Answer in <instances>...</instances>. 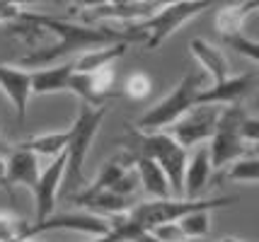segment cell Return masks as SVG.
<instances>
[{"instance_id": "19", "label": "cell", "mask_w": 259, "mask_h": 242, "mask_svg": "<svg viewBox=\"0 0 259 242\" xmlns=\"http://www.w3.org/2000/svg\"><path fill=\"white\" fill-rule=\"evenodd\" d=\"M128 44H109V46H100V49H90V51H82L78 58H73L75 63V73H92L97 68L104 66H112L119 56H124Z\"/></svg>"}, {"instance_id": "30", "label": "cell", "mask_w": 259, "mask_h": 242, "mask_svg": "<svg viewBox=\"0 0 259 242\" xmlns=\"http://www.w3.org/2000/svg\"><path fill=\"white\" fill-rule=\"evenodd\" d=\"M0 184L5 186V155H0Z\"/></svg>"}, {"instance_id": "10", "label": "cell", "mask_w": 259, "mask_h": 242, "mask_svg": "<svg viewBox=\"0 0 259 242\" xmlns=\"http://www.w3.org/2000/svg\"><path fill=\"white\" fill-rule=\"evenodd\" d=\"M114 82H116V70L112 66L97 68L92 73H73L68 92H75L80 97V104L88 107H104L107 94L112 92Z\"/></svg>"}, {"instance_id": "21", "label": "cell", "mask_w": 259, "mask_h": 242, "mask_svg": "<svg viewBox=\"0 0 259 242\" xmlns=\"http://www.w3.org/2000/svg\"><path fill=\"white\" fill-rule=\"evenodd\" d=\"M22 150H29L32 155H46V158H58L66 153V146H68V131H54V133H41L36 138H29V140H22L17 143Z\"/></svg>"}, {"instance_id": "7", "label": "cell", "mask_w": 259, "mask_h": 242, "mask_svg": "<svg viewBox=\"0 0 259 242\" xmlns=\"http://www.w3.org/2000/svg\"><path fill=\"white\" fill-rule=\"evenodd\" d=\"M221 109L223 107L196 104L192 112H187L177 124L165 128V133L184 150L194 148V146L199 148L206 140H211V136H213V131H215V124H218V116H221Z\"/></svg>"}, {"instance_id": "23", "label": "cell", "mask_w": 259, "mask_h": 242, "mask_svg": "<svg viewBox=\"0 0 259 242\" xmlns=\"http://www.w3.org/2000/svg\"><path fill=\"white\" fill-rule=\"evenodd\" d=\"M182 235L187 240H201L211 232V211H196V213H189L182 220H177Z\"/></svg>"}, {"instance_id": "8", "label": "cell", "mask_w": 259, "mask_h": 242, "mask_svg": "<svg viewBox=\"0 0 259 242\" xmlns=\"http://www.w3.org/2000/svg\"><path fill=\"white\" fill-rule=\"evenodd\" d=\"M49 230H73V232H85V235H92V237H102L112 230L109 220L102 218V216H95V213H73V211H66V213H51L49 218L39 220L34 225H27V232H24V240H29L39 232H49Z\"/></svg>"}, {"instance_id": "15", "label": "cell", "mask_w": 259, "mask_h": 242, "mask_svg": "<svg viewBox=\"0 0 259 242\" xmlns=\"http://www.w3.org/2000/svg\"><path fill=\"white\" fill-rule=\"evenodd\" d=\"M211 174H213V167H211V158H208V146H199L196 153L187 160V167H184L182 196L199 199V194L211 182Z\"/></svg>"}, {"instance_id": "25", "label": "cell", "mask_w": 259, "mask_h": 242, "mask_svg": "<svg viewBox=\"0 0 259 242\" xmlns=\"http://www.w3.org/2000/svg\"><path fill=\"white\" fill-rule=\"evenodd\" d=\"M124 90L131 100H146L148 94L153 92V80H150L148 73H131Z\"/></svg>"}, {"instance_id": "11", "label": "cell", "mask_w": 259, "mask_h": 242, "mask_svg": "<svg viewBox=\"0 0 259 242\" xmlns=\"http://www.w3.org/2000/svg\"><path fill=\"white\" fill-rule=\"evenodd\" d=\"M0 90L12 104V109L17 114V124L22 126L27 107H29V97H32V70L12 66V63H0Z\"/></svg>"}, {"instance_id": "1", "label": "cell", "mask_w": 259, "mask_h": 242, "mask_svg": "<svg viewBox=\"0 0 259 242\" xmlns=\"http://www.w3.org/2000/svg\"><path fill=\"white\" fill-rule=\"evenodd\" d=\"M211 80L203 75L201 70H187L184 78L177 82L175 90H169L158 104H153L146 114L136 121V131L143 133H155V131H165L167 126L177 124L187 112H192L196 107V97L201 90H206Z\"/></svg>"}, {"instance_id": "5", "label": "cell", "mask_w": 259, "mask_h": 242, "mask_svg": "<svg viewBox=\"0 0 259 242\" xmlns=\"http://www.w3.org/2000/svg\"><path fill=\"white\" fill-rule=\"evenodd\" d=\"M107 116V104L104 107H88L80 104L78 116L70 124L68 131V146H66V177L70 184H78L82 179V167L88 160V150H90L92 140L100 131L102 121Z\"/></svg>"}, {"instance_id": "16", "label": "cell", "mask_w": 259, "mask_h": 242, "mask_svg": "<svg viewBox=\"0 0 259 242\" xmlns=\"http://www.w3.org/2000/svg\"><path fill=\"white\" fill-rule=\"evenodd\" d=\"M75 73L73 58L58 66L32 70V94H54V92H68L70 78Z\"/></svg>"}, {"instance_id": "31", "label": "cell", "mask_w": 259, "mask_h": 242, "mask_svg": "<svg viewBox=\"0 0 259 242\" xmlns=\"http://www.w3.org/2000/svg\"><path fill=\"white\" fill-rule=\"evenodd\" d=\"M10 146H8V143H5V138H3V136H0V155H8V153H10Z\"/></svg>"}, {"instance_id": "2", "label": "cell", "mask_w": 259, "mask_h": 242, "mask_svg": "<svg viewBox=\"0 0 259 242\" xmlns=\"http://www.w3.org/2000/svg\"><path fill=\"white\" fill-rule=\"evenodd\" d=\"M126 153L131 155H141V158H150L165 172L169 182V191L182 196V182H184V167H187V150L177 146L169 138L165 131H155V133H143L128 128V136L121 140Z\"/></svg>"}, {"instance_id": "24", "label": "cell", "mask_w": 259, "mask_h": 242, "mask_svg": "<svg viewBox=\"0 0 259 242\" xmlns=\"http://www.w3.org/2000/svg\"><path fill=\"white\" fill-rule=\"evenodd\" d=\"M27 225L22 218H17L10 211H0V242H20L24 240Z\"/></svg>"}, {"instance_id": "26", "label": "cell", "mask_w": 259, "mask_h": 242, "mask_svg": "<svg viewBox=\"0 0 259 242\" xmlns=\"http://www.w3.org/2000/svg\"><path fill=\"white\" fill-rule=\"evenodd\" d=\"M221 39H223V44H228L233 51L252 58V61H257L259 51H257V41H254V39H247L242 32H240V34H230V36H221Z\"/></svg>"}, {"instance_id": "27", "label": "cell", "mask_w": 259, "mask_h": 242, "mask_svg": "<svg viewBox=\"0 0 259 242\" xmlns=\"http://www.w3.org/2000/svg\"><path fill=\"white\" fill-rule=\"evenodd\" d=\"M148 235L155 242H187V237L182 235L180 225L177 223H165V225H158L153 230H148Z\"/></svg>"}, {"instance_id": "18", "label": "cell", "mask_w": 259, "mask_h": 242, "mask_svg": "<svg viewBox=\"0 0 259 242\" xmlns=\"http://www.w3.org/2000/svg\"><path fill=\"white\" fill-rule=\"evenodd\" d=\"M134 172H136V177H138L141 186H143V191L150 194L153 199H169V196H172L165 172H162L150 158L134 155Z\"/></svg>"}, {"instance_id": "17", "label": "cell", "mask_w": 259, "mask_h": 242, "mask_svg": "<svg viewBox=\"0 0 259 242\" xmlns=\"http://www.w3.org/2000/svg\"><path fill=\"white\" fill-rule=\"evenodd\" d=\"M189 51H192L194 58L199 61L201 73L211 80V85H213V82L226 80L228 75H230V61H228L226 54H223L218 46L208 44V41H203V39H194Z\"/></svg>"}, {"instance_id": "4", "label": "cell", "mask_w": 259, "mask_h": 242, "mask_svg": "<svg viewBox=\"0 0 259 242\" xmlns=\"http://www.w3.org/2000/svg\"><path fill=\"white\" fill-rule=\"evenodd\" d=\"M211 8L208 3H175V5H160L155 15L138 24H128V29L121 32L124 44L128 41H143L146 49H158L165 44L169 34H175L184 22L194 20Z\"/></svg>"}, {"instance_id": "22", "label": "cell", "mask_w": 259, "mask_h": 242, "mask_svg": "<svg viewBox=\"0 0 259 242\" xmlns=\"http://www.w3.org/2000/svg\"><path fill=\"white\" fill-rule=\"evenodd\" d=\"M228 182H237V184H257L259 179V160L257 155H245L237 158L230 170H228Z\"/></svg>"}, {"instance_id": "6", "label": "cell", "mask_w": 259, "mask_h": 242, "mask_svg": "<svg viewBox=\"0 0 259 242\" xmlns=\"http://www.w3.org/2000/svg\"><path fill=\"white\" fill-rule=\"evenodd\" d=\"M245 116H247V112L240 104L221 109L215 131L211 136V146H208V158H211L213 170H223L226 165L235 162L237 158L254 155V153H249V146H245V140L240 136V124Z\"/></svg>"}, {"instance_id": "9", "label": "cell", "mask_w": 259, "mask_h": 242, "mask_svg": "<svg viewBox=\"0 0 259 242\" xmlns=\"http://www.w3.org/2000/svg\"><path fill=\"white\" fill-rule=\"evenodd\" d=\"M257 90V70H247L240 75H228L226 80L213 82L199 92L196 104H213V107H235L245 97Z\"/></svg>"}, {"instance_id": "32", "label": "cell", "mask_w": 259, "mask_h": 242, "mask_svg": "<svg viewBox=\"0 0 259 242\" xmlns=\"http://www.w3.org/2000/svg\"><path fill=\"white\" fill-rule=\"evenodd\" d=\"M218 242H242V240H237V237H223V240H218Z\"/></svg>"}, {"instance_id": "28", "label": "cell", "mask_w": 259, "mask_h": 242, "mask_svg": "<svg viewBox=\"0 0 259 242\" xmlns=\"http://www.w3.org/2000/svg\"><path fill=\"white\" fill-rule=\"evenodd\" d=\"M240 136L245 140V146H257V138H259V121L257 116H245L242 124H240Z\"/></svg>"}, {"instance_id": "29", "label": "cell", "mask_w": 259, "mask_h": 242, "mask_svg": "<svg viewBox=\"0 0 259 242\" xmlns=\"http://www.w3.org/2000/svg\"><path fill=\"white\" fill-rule=\"evenodd\" d=\"M22 12H24L22 5H15V3H0V24L17 22Z\"/></svg>"}, {"instance_id": "12", "label": "cell", "mask_w": 259, "mask_h": 242, "mask_svg": "<svg viewBox=\"0 0 259 242\" xmlns=\"http://www.w3.org/2000/svg\"><path fill=\"white\" fill-rule=\"evenodd\" d=\"M66 177V153L54 158V162L44 170V174H39V182L34 186V213H36V223L49 218L56 208L58 199V186Z\"/></svg>"}, {"instance_id": "13", "label": "cell", "mask_w": 259, "mask_h": 242, "mask_svg": "<svg viewBox=\"0 0 259 242\" xmlns=\"http://www.w3.org/2000/svg\"><path fill=\"white\" fill-rule=\"evenodd\" d=\"M70 204L78 208H85L88 213L102 216V218H112L119 213H128L138 204L136 196H124L116 191H78V194L68 196Z\"/></svg>"}, {"instance_id": "14", "label": "cell", "mask_w": 259, "mask_h": 242, "mask_svg": "<svg viewBox=\"0 0 259 242\" xmlns=\"http://www.w3.org/2000/svg\"><path fill=\"white\" fill-rule=\"evenodd\" d=\"M39 182V162H36V155H32L29 150H22L20 146L8 153L5 158V186H27L32 189Z\"/></svg>"}, {"instance_id": "3", "label": "cell", "mask_w": 259, "mask_h": 242, "mask_svg": "<svg viewBox=\"0 0 259 242\" xmlns=\"http://www.w3.org/2000/svg\"><path fill=\"white\" fill-rule=\"evenodd\" d=\"M235 204V196H208V199H150V201H138L126 218L141 230H153L165 223H177L189 213L196 211H215V208H226Z\"/></svg>"}, {"instance_id": "33", "label": "cell", "mask_w": 259, "mask_h": 242, "mask_svg": "<svg viewBox=\"0 0 259 242\" xmlns=\"http://www.w3.org/2000/svg\"><path fill=\"white\" fill-rule=\"evenodd\" d=\"M20 242H34V240H32V237H29V240H20Z\"/></svg>"}, {"instance_id": "20", "label": "cell", "mask_w": 259, "mask_h": 242, "mask_svg": "<svg viewBox=\"0 0 259 242\" xmlns=\"http://www.w3.org/2000/svg\"><path fill=\"white\" fill-rule=\"evenodd\" d=\"M257 10V3H242V5H226L215 12V29L221 36L240 34L249 12Z\"/></svg>"}]
</instances>
